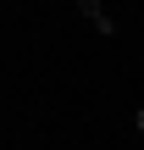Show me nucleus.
<instances>
[{
  "label": "nucleus",
  "mask_w": 144,
  "mask_h": 150,
  "mask_svg": "<svg viewBox=\"0 0 144 150\" xmlns=\"http://www.w3.org/2000/svg\"><path fill=\"white\" fill-rule=\"evenodd\" d=\"M83 17H89V22H94L100 33H111V28H117V22L105 17V6H94V0H83Z\"/></svg>",
  "instance_id": "f257e3e1"
},
{
  "label": "nucleus",
  "mask_w": 144,
  "mask_h": 150,
  "mask_svg": "<svg viewBox=\"0 0 144 150\" xmlns=\"http://www.w3.org/2000/svg\"><path fill=\"white\" fill-rule=\"evenodd\" d=\"M133 122H139V134H144V106H139V117H133Z\"/></svg>",
  "instance_id": "f03ea898"
}]
</instances>
